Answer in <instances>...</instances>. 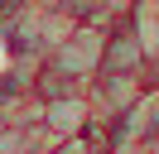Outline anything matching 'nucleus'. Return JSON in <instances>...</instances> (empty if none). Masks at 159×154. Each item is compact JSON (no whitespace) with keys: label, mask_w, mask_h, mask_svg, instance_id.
<instances>
[{"label":"nucleus","mask_w":159,"mask_h":154,"mask_svg":"<svg viewBox=\"0 0 159 154\" xmlns=\"http://www.w3.org/2000/svg\"><path fill=\"white\" fill-rule=\"evenodd\" d=\"M101 43H106V38L92 34V29L68 34L58 48H53L48 72H53V77H97V72H101Z\"/></svg>","instance_id":"nucleus-1"},{"label":"nucleus","mask_w":159,"mask_h":154,"mask_svg":"<svg viewBox=\"0 0 159 154\" xmlns=\"http://www.w3.org/2000/svg\"><path fill=\"white\" fill-rule=\"evenodd\" d=\"M0 5H5V10H24L29 0H0Z\"/></svg>","instance_id":"nucleus-3"},{"label":"nucleus","mask_w":159,"mask_h":154,"mask_svg":"<svg viewBox=\"0 0 159 154\" xmlns=\"http://www.w3.org/2000/svg\"><path fill=\"white\" fill-rule=\"evenodd\" d=\"M39 125L53 135V140H68V135H87V125H92V101L72 87V92H63V96H48L43 101V111H39Z\"/></svg>","instance_id":"nucleus-2"}]
</instances>
